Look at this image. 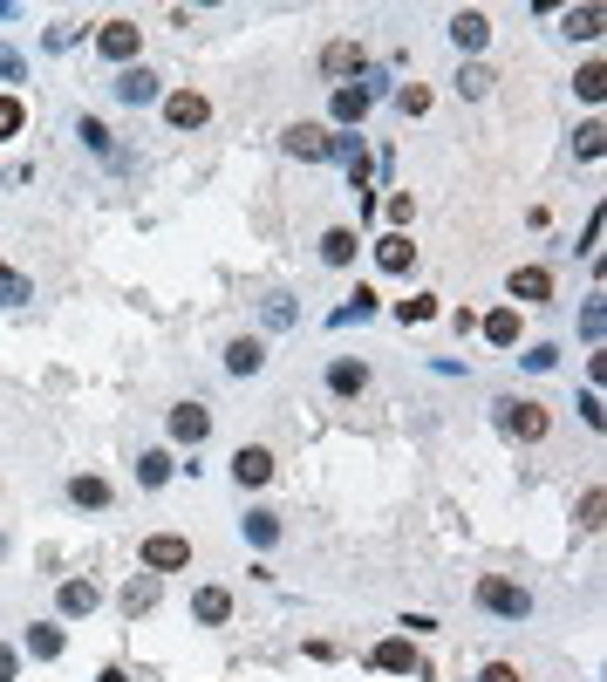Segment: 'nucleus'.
I'll return each mask as SVG.
<instances>
[{
    "instance_id": "f257e3e1",
    "label": "nucleus",
    "mask_w": 607,
    "mask_h": 682,
    "mask_svg": "<svg viewBox=\"0 0 607 682\" xmlns=\"http://www.w3.org/2000/svg\"><path fill=\"white\" fill-rule=\"evenodd\" d=\"M492 410H498V430H505V437H519V444H539V437L553 430V410H546V403H532V396H498Z\"/></svg>"
},
{
    "instance_id": "f03ea898",
    "label": "nucleus",
    "mask_w": 607,
    "mask_h": 682,
    "mask_svg": "<svg viewBox=\"0 0 607 682\" xmlns=\"http://www.w3.org/2000/svg\"><path fill=\"white\" fill-rule=\"evenodd\" d=\"M478 607H485V614H505V621H526L532 594L519 580H505V573H485V580H478Z\"/></svg>"
},
{
    "instance_id": "7ed1b4c3",
    "label": "nucleus",
    "mask_w": 607,
    "mask_h": 682,
    "mask_svg": "<svg viewBox=\"0 0 607 682\" xmlns=\"http://www.w3.org/2000/svg\"><path fill=\"white\" fill-rule=\"evenodd\" d=\"M191 567V539L185 532H151L144 539V573H178Z\"/></svg>"
},
{
    "instance_id": "20e7f679",
    "label": "nucleus",
    "mask_w": 607,
    "mask_h": 682,
    "mask_svg": "<svg viewBox=\"0 0 607 682\" xmlns=\"http://www.w3.org/2000/svg\"><path fill=\"white\" fill-rule=\"evenodd\" d=\"M280 144H287L294 157H307V164H314V157L335 151V130H321V123H287V130H280Z\"/></svg>"
},
{
    "instance_id": "39448f33",
    "label": "nucleus",
    "mask_w": 607,
    "mask_h": 682,
    "mask_svg": "<svg viewBox=\"0 0 607 682\" xmlns=\"http://www.w3.org/2000/svg\"><path fill=\"white\" fill-rule=\"evenodd\" d=\"M512 307H539V301H553V273L546 266H512Z\"/></svg>"
},
{
    "instance_id": "423d86ee",
    "label": "nucleus",
    "mask_w": 607,
    "mask_h": 682,
    "mask_svg": "<svg viewBox=\"0 0 607 682\" xmlns=\"http://www.w3.org/2000/svg\"><path fill=\"white\" fill-rule=\"evenodd\" d=\"M369 669H382V676H410V669H423L417 648H410V635H389V642L369 648Z\"/></svg>"
},
{
    "instance_id": "0eeeda50",
    "label": "nucleus",
    "mask_w": 607,
    "mask_h": 682,
    "mask_svg": "<svg viewBox=\"0 0 607 682\" xmlns=\"http://www.w3.org/2000/svg\"><path fill=\"white\" fill-rule=\"evenodd\" d=\"M137 41H144V28H137V21H103L96 48H103L110 62H123V69H130V62H137Z\"/></svg>"
},
{
    "instance_id": "6e6552de",
    "label": "nucleus",
    "mask_w": 607,
    "mask_h": 682,
    "mask_svg": "<svg viewBox=\"0 0 607 682\" xmlns=\"http://www.w3.org/2000/svg\"><path fill=\"white\" fill-rule=\"evenodd\" d=\"M205 116H212V103H205L198 89H171V96H164V123H171V130H198Z\"/></svg>"
},
{
    "instance_id": "1a4fd4ad",
    "label": "nucleus",
    "mask_w": 607,
    "mask_h": 682,
    "mask_svg": "<svg viewBox=\"0 0 607 682\" xmlns=\"http://www.w3.org/2000/svg\"><path fill=\"white\" fill-rule=\"evenodd\" d=\"M451 41L464 48V55H478V48L492 41V21H485L478 7H457V14H451Z\"/></svg>"
},
{
    "instance_id": "9d476101",
    "label": "nucleus",
    "mask_w": 607,
    "mask_h": 682,
    "mask_svg": "<svg viewBox=\"0 0 607 682\" xmlns=\"http://www.w3.org/2000/svg\"><path fill=\"white\" fill-rule=\"evenodd\" d=\"M232 478H239V485H266V478H273V451H266V444H239V451H232Z\"/></svg>"
},
{
    "instance_id": "9b49d317",
    "label": "nucleus",
    "mask_w": 607,
    "mask_h": 682,
    "mask_svg": "<svg viewBox=\"0 0 607 682\" xmlns=\"http://www.w3.org/2000/svg\"><path fill=\"white\" fill-rule=\"evenodd\" d=\"M362 69H369L362 41H328L321 48V76H362Z\"/></svg>"
},
{
    "instance_id": "f8f14e48",
    "label": "nucleus",
    "mask_w": 607,
    "mask_h": 682,
    "mask_svg": "<svg viewBox=\"0 0 607 682\" xmlns=\"http://www.w3.org/2000/svg\"><path fill=\"white\" fill-rule=\"evenodd\" d=\"M205 430H212V410H205V403H178V410H171V437H178V444H205Z\"/></svg>"
},
{
    "instance_id": "ddd939ff",
    "label": "nucleus",
    "mask_w": 607,
    "mask_h": 682,
    "mask_svg": "<svg viewBox=\"0 0 607 682\" xmlns=\"http://www.w3.org/2000/svg\"><path fill=\"white\" fill-rule=\"evenodd\" d=\"M151 96H157V76L144 69V62H130V69L116 76V103H130V110H137V103H151Z\"/></svg>"
},
{
    "instance_id": "4468645a",
    "label": "nucleus",
    "mask_w": 607,
    "mask_h": 682,
    "mask_svg": "<svg viewBox=\"0 0 607 682\" xmlns=\"http://www.w3.org/2000/svg\"><path fill=\"white\" fill-rule=\"evenodd\" d=\"M191 614H198L205 628H226L232 621V594L226 587H198V594H191Z\"/></svg>"
},
{
    "instance_id": "2eb2a0df",
    "label": "nucleus",
    "mask_w": 607,
    "mask_h": 682,
    "mask_svg": "<svg viewBox=\"0 0 607 682\" xmlns=\"http://www.w3.org/2000/svg\"><path fill=\"white\" fill-rule=\"evenodd\" d=\"M226 369H232V376H260V369H266V341H253V335L226 341Z\"/></svg>"
},
{
    "instance_id": "dca6fc26",
    "label": "nucleus",
    "mask_w": 607,
    "mask_h": 682,
    "mask_svg": "<svg viewBox=\"0 0 607 682\" xmlns=\"http://www.w3.org/2000/svg\"><path fill=\"white\" fill-rule=\"evenodd\" d=\"M376 266L382 273H410V266H417V246H410L403 232H389V239H376Z\"/></svg>"
},
{
    "instance_id": "f3484780",
    "label": "nucleus",
    "mask_w": 607,
    "mask_h": 682,
    "mask_svg": "<svg viewBox=\"0 0 607 682\" xmlns=\"http://www.w3.org/2000/svg\"><path fill=\"white\" fill-rule=\"evenodd\" d=\"M328 389H335V396H362V389H369V362H328Z\"/></svg>"
},
{
    "instance_id": "a211bd4d",
    "label": "nucleus",
    "mask_w": 607,
    "mask_h": 682,
    "mask_svg": "<svg viewBox=\"0 0 607 682\" xmlns=\"http://www.w3.org/2000/svg\"><path fill=\"white\" fill-rule=\"evenodd\" d=\"M157 607V573H130L123 580V614H151Z\"/></svg>"
},
{
    "instance_id": "6ab92c4d",
    "label": "nucleus",
    "mask_w": 607,
    "mask_h": 682,
    "mask_svg": "<svg viewBox=\"0 0 607 682\" xmlns=\"http://www.w3.org/2000/svg\"><path fill=\"white\" fill-rule=\"evenodd\" d=\"M478 328H485V341H492V348H512V341H519V307H492Z\"/></svg>"
},
{
    "instance_id": "aec40b11",
    "label": "nucleus",
    "mask_w": 607,
    "mask_h": 682,
    "mask_svg": "<svg viewBox=\"0 0 607 682\" xmlns=\"http://www.w3.org/2000/svg\"><path fill=\"white\" fill-rule=\"evenodd\" d=\"M355 253H362V246H355V232H348V226L321 232V260H328V266H355Z\"/></svg>"
},
{
    "instance_id": "412c9836",
    "label": "nucleus",
    "mask_w": 607,
    "mask_h": 682,
    "mask_svg": "<svg viewBox=\"0 0 607 682\" xmlns=\"http://www.w3.org/2000/svg\"><path fill=\"white\" fill-rule=\"evenodd\" d=\"M362 116H369V89L362 82H342L335 89V123H362Z\"/></svg>"
},
{
    "instance_id": "4be33fe9",
    "label": "nucleus",
    "mask_w": 607,
    "mask_h": 682,
    "mask_svg": "<svg viewBox=\"0 0 607 682\" xmlns=\"http://www.w3.org/2000/svg\"><path fill=\"white\" fill-rule=\"evenodd\" d=\"M35 301V280L21 266H0V307H28Z\"/></svg>"
},
{
    "instance_id": "5701e85b",
    "label": "nucleus",
    "mask_w": 607,
    "mask_h": 682,
    "mask_svg": "<svg viewBox=\"0 0 607 682\" xmlns=\"http://www.w3.org/2000/svg\"><path fill=\"white\" fill-rule=\"evenodd\" d=\"M69 505H82V512H103V505H110V485H103V478H69Z\"/></svg>"
},
{
    "instance_id": "b1692460",
    "label": "nucleus",
    "mask_w": 607,
    "mask_h": 682,
    "mask_svg": "<svg viewBox=\"0 0 607 682\" xmlns=\"http://www.w3.org/2000/svg\"><path fill=\"white\" fill-rule=\"evenodd\" d=\"M96 580H62V614H96Z\"/></svg>"
},
{
    "instance_id": "393cba45",
    "label": "nucleus",
    "mask_w": 607,
    "mask_h": 682,
    "mask_svg": "<svg viewBox=\"0 0 607 682\" xmlns=\"http://www.w3.org/2000/svg\"><path fill=\"white\" fill-rule=\"evenodd\" d=\"M28 655H35V662H55V655H62V628L35 621V628H28Z\"/></svg>"
},
{
    "instance_id": "a878e982",
    "label": "nucleus",
    "mask_w": 607,
    "mask_h": 682,
    "mask_svg": "<svg viewBox=\"0 0 607 682\" xmlns=\"http://www.w3.org/2000/svg\"><path fill=\"white\" fill-rule=\"evenodd\" d=\"M601 21H607V7H573V14H567V35L594 41V35H601Z\"/></svg>"
},
{
    "instance_id": "bb28decb",
    "label": "nucleus",
    "mask_w": 607,
    "mask_h": 682,
    "mask_svg": "<svg viewBox=\"0 0 607 682\" xmlns=\"http://www.w3.org/2000/svg\"><path fill=\"white\" fill-rule=\"evenodd\" d=\"M171 478V451H144L137 457V485H164Z\"/></svg>"
},
{
    "instance_id": "cd10ccee",
    "label": "nucleus",
    "mask_w": 607,
    "mask_h": 682,
    "mask_svg": "<svg viewBox=\"0 0 607 682\" xmlns=\"http://www.w3.org/2000/svg\"><path fill=\"white\" fill-rule=\"evenodd\" d=\"M601 512H607V492L587 485V492H580V532H601Z\"/></svg>"
},
{
    "instance_id": "c85d7f7f",
    "label": "nucleus",
    "mask_w": 607,
    "mask_h": 682,
    "mask_svg": "<svg viewBox=\"0 0 607 682\" xmlns=\"http://www.w3.org/2000/svg\"><path fill=\"white\" fill-rule=\"evenodd\" d=\"M485 89H492V69L485 62H464L457 69V96H485Z\"/></svg>"
},
{
    "instance_id": "c756f323",
    "label": "nucleus",
    "mask_w": 607,
    "mask_h": 682,
    "mask_svg": "<svg viewBox=\"0 0 607 682\" xmlns=\"http://www.w3.org/2000/svg\"><path fill=\"white\" fill-rule=\"evenodd\" d=\"M369 314H376V294H369V287H355V301L335 307V328H348V321H369Z\"/></svg>"
},
{
    "instance_id": "7c9ffc66",
    "label": "nucleus",
    "mask_w": 607,
    "mask_h": 682,
    "mask_svg": "<svg viewBox=\"0 0 607 682\" xmlns=\"http://www.w3.org/2000/svg\"><path fill=\"white\" fill-rule=\"evenodd\" d=\"M246 539H253V546H273V539H280V519H273V512H246Z\"/></svg>"
},
{
    "instance_id": "2f4dec72",
    "label": "nucleus",
    "mask_w": 607,
    "mask_h": 682,
    "mask_svg": "<svg viewBox=\"0 0 607 682\" xmlns=\"http://www.w3.org/2000/svg\"><path fill=\"white\" fill-rule=\"evenodd\" d=\"M573 89H580L587 103H601V89H607V69H601V62H587V69L573 76Z\"/></svg>"
},
{
    "instance_id": "473e14b6",
    "label": "nucleus",
    "mask_w": 607,
    "mask_h": 682,
    "mask_svg": "<svg viewBox=\"0 0 607 682\" xmlns=\"http://www.w3.org/2000/svg\"><path fill=\"white\" fill-rule=\"evenodd\" d=\"M21 123H28L21 96H0V137H21Z\"/></svg>"
},
{
    "instance_id": "72a5a7b5",
    "label": "nucleus",
    "mask_w": 607,
    "mask_h": 682,
    "mask_svg": "<svg viewBox=\"0 0 607 682\" xmlns=\"http://www.w3.org/2000/svg\"><path fill=\"white\" fill-rule=\"evenodd\" d=\"M607 151V130H601V116H587L580 123V157H601Z\"/></svg>"
},
{
    "instance_id": "f704fd0d",
    "label": "nucleus",
    "mask_w": 607,
    "mask_h": 682,
    "mask_svg": "<svg viewBox=\"0 0 607 682\" xmlns=\"http://www.w3.org/2000/svg\"><path fill=\"white\" fill-rule=\"evenodd\" d=\"M430 314H437V301H430V294H417V301H396V321H403V328H410V321H430Z\"/></svg>"
},
{
    "instance_id": "c9c22d12",
    "label": "nucleus",
    "mask_w": 607,
    "mask_h": 682,
    "mask_svg": "<svg viewBox=\"0 0 607 682\" xmlns=\"http://www.w3.org/2000/svg\"><path fill=\"white\" fill-rule=\"evenodd\" d=\"M396 110H403V116H423V110H430V89H417V82H410V89H396Z\"/></svg>"
},
{
    "instance_id": "e433bc0d",
    "label": "nucleus",
    "mask_w": 607,
    "mask_h": 682,
    "mask_svg": "<svg viewBox=\"0 0 607 682\" xmlns=\"http://www.w3.org/2000/svg\"><path fill=\"white\" fill-rule=\"evenodd\" d=\"M0 76H7V82H28V62H21L7 41H0Z\"/></svg>"
},
{
    "instance_id": "4c0bfd02",
    "label": "nucleus",
    "mask_w": 607,
    "mask_h": 682,
    "mask_svg": "<svg viewBox=\"0 0 607 682\" xmlns=\"http://www.w3.org/2000/svg\"><path fill=\"white\" fill-rule=\"evenodd\" d=\"M580 417H587V430H601V423H607V410H601V389H587V396H580Z\"/></svg>"
},
{
    "instance_id": "58836bf2",
    "label": "nucleus",
    "mask_w": 607,
    "mask_h": 682,
    "mask_svg": "<svg viewBox=\"0 0 607 682\" xmlns=\"http://www.w3.org/2000/svg\"><path fill=\"white\" fill-rule=\"evenodd\" d=\"M82 144H89V151H110V130H103L96 116H82Z\"/></svg>"
},
{
    "instance_id": "ea45409f",
    "label": "nucleus",
    "mask_w": 607,
    "mask_h": 682,
    "mask_svg": "<svg viewBox=\"0 0 607 682\" xmlns=\"http://www.w3.org/2000/svg\"><path fill=\"white\" fill-rule=\"evenodd\" d=\"M580 328H587V341H601V335H607V314H601V301H587V314H580Z\"/></svg>"
},
{
    "instance_id": "a19ab883",
    "label": "nucleus",
    "mask_w": 607,
    "mask_h": 682,
    "mask_svg": "<svg viewBox=\"0 0 607 682\" xmlns=\"http://www.w3.org/2000/svg\"><path fill=\"white\" fill-rule=\"evenodd\" d=\"M410 212H417V198H410V191H396V198H389V219H396V226H410Z\"/></svg>"
},
{
    "instance_id": "79ce46f5",
    "label": "nucleus",
    "mask_w": 607,
    "mask_h": 682,
    "mask_svg": "<svg viewBox=\"0 0 607 682\" xmlns=\"http://www.w3.org/2000/svg\"><path fill=\"white\" fill-rule=\"evenodd\" d=\"M553 362H560V348H546V341H539V348H526V369H553Z\"/></svg>"
},
{
    "instance_id": "37998d69",
    "label": "nucleus",
    "mask_w": 607,
    "mask_h": 682,
    "mask_svg": "<svg viewBox=\"0 0 607 682\" xmlns=\"http://www.w3.org/2000/svg\"><path fill=\"white\" fill-rule=\"evenodd\" d=\"M478 682H519V669H512V662H485V676Z\"/></svg>"
},
{
    "instance_id": "c03bdc74",
    "label": "nucleus",
    "mask_w": 607,
    "mask_h": 682,
    "mask_svg": "<svg viewBox=\"0 0 607 682\" xmlns=\"http://www.w3.org/2000/svg\"><path fill=\"white\" fill-rule=\"evenodd\" d=\"M14 676H21V655H14V648L0 642V682H14Z\"/></svg>"
},
{
    "instance_id": "a18cd8bd",
    "label": "nucleus",
    "mask_w": 607,
    "mask_h": 682,
    "mask_svg": "<svg viewBox=\"0 0 607 682\" xmlns=\"http://www.w3.org/2000/svg\"><path fill=\"white\" fill-rule=\"evenodd\" d=\"M96 682H130V676H123V669H103V676H96Z\"/></svg>"
},
{
    "instance_id": "49530a36",
    "label": "nucleus",
    "mask_w": 607,
    "mask_h": 682,
    "mask_svg": "<svg viewBox=\"0 0 607 682\" xmlns=\"http://www.w3.org/2000/svg\"><path fill=\"white\" fill-rule=\"evenodd\" d=\"M0 21H14V7H7V0H0Z\"/></svg>"
}]
</instances>
